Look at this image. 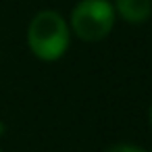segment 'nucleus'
I'll return each mask as SVG.
<instances>
[{
  "label": "nucleus",
  "mask_w": 152,
  "mask_h": 152,
  "mask_svg": "<svg viewBox=\"0 0 152 152\" xmlns=\"http://www.w3.org/2000/svg\"><path fill=\"white\" fill-rule=\"evenodd\" d=\"M71 44V27L56 11H40L27 27V46L44 63L63 58Z\"/></svg>",
  "instance_id": "nucleus-1"
},
{
  "label": "nucleus",
  "mask_w": 152,
  "mask_h": 152,
  "mask_svg": "<svg viewBox=\"0 0 152 152\" xmlns=\"http://www.w3.org/2000/svg\"><path fill=\"white\" fill-rule=\"evenodd\" d=\"M117 13L108 0H81L71 11L69 27L81 42H100L104 40L113 25Z\"/></svg>",
  "instance_id": "nucleus-2"
},
{
  "label": "nucleus",
  "mask_w": 152,
  "mask_h": 152,
  "mask_svg": "<svg viewBox=\"0 0 152 152\" xmlns=\"http://www.w3.org/2000/svg\"><path fill=\"white\" fill-rule=\"evenodd\" d=\"M115 13L131 25H142L152 17V0H115Z\"/></svg>",
  "instance_id": "nucleus-3"
},
{
  "label": "nucleus",
  "mask_w": 152,
  "mask_h": 152,
  "mask_svg": "<svg viewBox=\"0 0 152 152\" xmlns=\"http://www.w3.org/2000/svg\"><path fill=\"white\" fill-rule=\"evenodd\" d=\"M106 152H146V150H142L140 146H133V144H117V146L108 148Z\"/></svg>",
  "instance_id": "nucleus-4"
},
{
  "label": "nucleus",
  "mask_w": 152,
  "mask_h": 152,
  "mask_svg": "<svg viewBox=\"0 0 152 152\" xmlns=\"http://www.w3.org/2000/svg\"><path fill=\"white\" fill-rule=\"evenodd\" d=\"M148 119H150V125H152V104H150V113H148Z\"/></svg>",
  "instance_id": "nucleus-5"
},
{
  "label": "nucleus",
  "mask_w": 152,
  "mask_h": 152,
  "mask_svg": "<svg viewBox=\"0 0 152 152\" xmlns=\"http://www.w3.org/2000/svg\"><path fill=\"white\" fill-rule=\"evenodd\" d=\"M2 131H4V125H2V123H0V135H2Z\"/></svg>",
  "instance_id": "nucleus-6"
},
{
  "label": "nucleus",
  "mask_w": 152,
  "mask_h": 152,
  "mask_svg": "<svg viewBox=\"0 0 152 152\" xmlns=\"http://www.w3.org/2000/svg\"><path fill=\"white\" fill-rule=\"evenodd\" d=\"M0 152H2V150H0Z\"/></svg>",
  "instance_id": "nucleus-7"
},
{
  "label": "nucleus",
  "mask_w": 152,
  "mask_h": 152,
  "mask_svg": "<svg viewBox=\"0 0 152 152\" xmlns=\"http://www.w3.org/2000/svg\"><path fill=\"white\" fill-rule=\"evenodd\" d=\"M150 152H152V150H150Z\"/></svg>",
  "instance_id": "nucleus-8"
}]
</instances>
